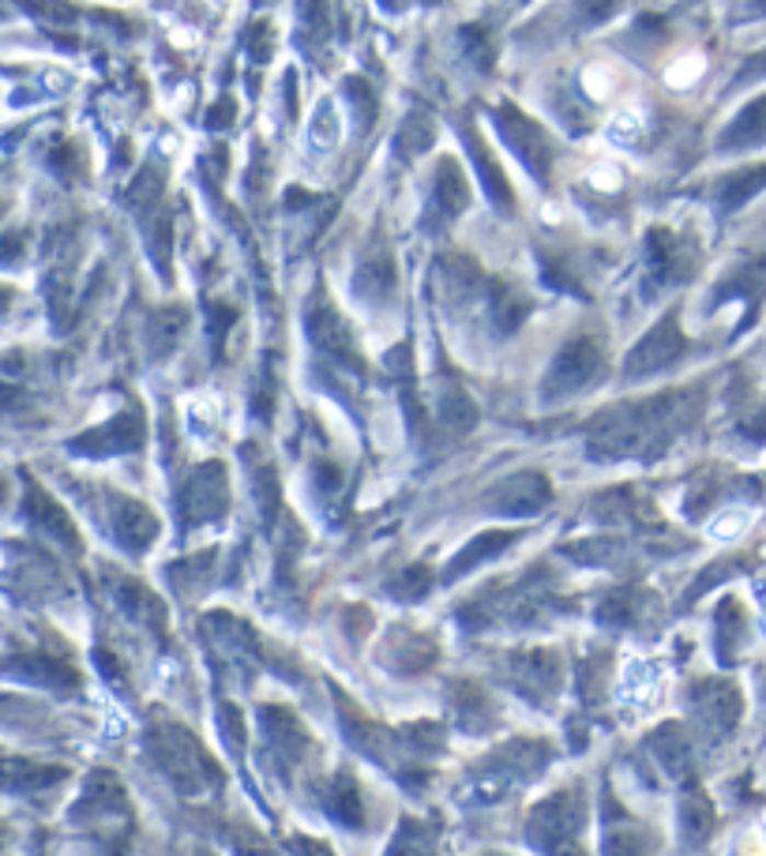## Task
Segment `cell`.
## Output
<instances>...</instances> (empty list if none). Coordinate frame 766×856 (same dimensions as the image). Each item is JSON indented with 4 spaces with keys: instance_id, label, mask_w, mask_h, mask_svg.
Listing matches in <instances>:
<instances>
[{
    "instance_id": "6da1fadb",
    "label": "cell",
    "mask_w": 766,
    "mask_h": 856,
    "mask_svg": "<svg viewBox=\"0 0 766 856\" xmlns=\"http://www.w3.org/2000/svg\"><path fill=\"white\" fill-rule=\"evenodd\" d=\"M702 410V391H665L658 399L609 410L590 425V455L620 458L654 452V444L673 440Z\"/></svg>"
},
{
    "instance_id": "7a4b0ae2",
    "label": "cell",
    "mask_w": 766,
    "mask_h": 856,
    "mask_svg": "<svg viewBox=\"0 0 766 856\" xmlns=\"http://www.w3.org/2000/svg\"><path fill=\"white\" fill-rule=\"evenodd\" d=\"M605 365H609V353H605L602 342L594 334H579L571 339L568 346L557 353L552 361L549 376H545V395L557 399V395H571V391H583L594 379L605 376Z\"/></svg>"
},
{
    "instance_id": "3957f363",
    "label": "cell",
    "mask_w": 766,
    "mask_h": 856,
    "mask_svg": "<svg viewBox=\"0 0 766 856\" xmlns=\"http://www.w3.org/2000/svg\"><path fill=\"white\" fill-rule=\"evenodd\" d=\"M684 353H688V339L681 334V323H676V316L668 312L665 320H658L654 331L642 334L639 346L628 353V365H624V373H628V376L662 373V368L676 365Z\"/></svg>"
},
{
    "instance_id": "277c9868",
    "label": "cell",
    "mask_w": 766,
    "mask_h": 856,
    "mask_svg": "<svg viewBox=\"0 0 766 856\" xmlns=\"http://www.w3.org/2000/svg\"><path fill=\"white\" fill-rule=\"evenodd\" d=\"M496 125H500V132H504L511 151L523 158L526 170H534L545 181V176H549V162H552V144H549V136L541 132V125H534L530 117H523L515 105H500Z\"/></svg>"
},
{
    "instance_id": "5b68a950",
    "label": "cell",
    "mask_w": 766,
    "mask_h": 856,
    "mask_svg": "<svg viewBox=\"0 0 766 856\" xmlns=\"http://www.w3.org/2000/svg\"><path fill=\"white\" fill-rule=\"evenodd\" d=\"M308 334H312V342L328 353V357L342 361V365H350V368H361L354 334H350L346 320L331 308V301H316L308 308Z\"/></svg>"
},
{
    "instance_id": "8992f818",
    "label": "cell",
    "mask_w": 766,
    "mask_h": 856,
    "mask_svg": "<svg viewBox=\"0 0 766 856\" xmlns=\"http://www.w3.org/2000/svg\"><path fill=\"white\" fill-rule=\"evenodd\" d=\"M147 429H144V413L139 410H125L117 413L113 421H105L102 429L87 432V436L76 440V452L83 455H121V452H136L144 444Z\"/></svg>"
},
{
    "instance_id": "52a82bcc",
    "label": "cell",
    "mask_w": 766,
    "mask_h": 856,
    "mask_svg": "<svg viewBox=\"0 0 766 856\" xmlns=\"http://www.w3.org/2000/svg\"><path fill=\"white\" fill-rule=\"evenodd\" d=\"M549 481L541 478L537 470H526V473H515L492 492V507L504 511V515H534L549 504Z\"/></svg>"
},
{
    "instance_id": "ba28073f",
    "label": "cell",
    "mask_w": 766,
    "mask_h": 856,
    "mask_svg": "<svg viewBox=\"0 0 766 856\" xmlns=\"http://www.w3.org/2000/svg\"><path fill=\"white\" fill-rule=\"evenodd\" d=\"M691 249L668 229H650V271L658 282H681L691 275Z\"/></svg>"
},
{
    "instance_id": "9c48e42d",
    "label": "cell",
    "mask_w": 766,
    "mask_h": 856,
    "mask_svg": "<svg viewBox=\"0 0 766 856\" xmlns=\"http://www.w3.org/2000/svg\"><path fill=\"white\" fill-rule=\"evenodd\" d=\"M184 511H188L196 523L222 515L226 511V473H222V466L210 463L188 481V492H184Z\"/></svg>"
},
{
    "instance_id": "30bf717a",
    "label": "cell",
    "mask_w": 766,
    "mask_h": 856,
    "mask_svg": "<svg viewBox=\"0 0 766 856\" xmlns=\"http://www.w3.org/2000/svg\"><path fill=\"white\" fill-rule=\"evenodd\" d=\"M113 529H117L121 545H128L132 552H144L158 534V518L139 500H117L113 504Z\"/></svg>"
},
{
    "instance_id": "8fae6325",
    "label": "cell",
    "mask_w": 766,
    "mask_h": 856,
    "mask_svg": "<svg viewBox=\"0 0 766 856\" xmlns=\"http://www.w3.org/2000/svg\"><path fill=\"white\" fill-rule=\"evenodd\" d=\"M766 139V94L747 102L736 121L721 132V151H741V147H759Z\"/></svg>"
},
{
    "instance_id": "7c38bea8",
    "label": "cell",
    "mask_w": 766,
    "mask_h": 856,
    "mask_svg": "<svg viewBox=\"0 0 766 856\" xmlns=\"http://www.w3.org/2000/svg\"><path fill=\"white\" fill-rule=\"evenodd\" d=\"M466 203H470V181H466V173L459 170L455 158H444V162L436 166V207H439V215L444 218L462 215Z\"/></svg>"
},
{
    "instance_id": "4fadbf2b",
    "label": "cell",
    "mask_w": 766,
    "mask_h": 856,
    "mask_svg": "<svg viewBox=\"0 0 766 856\" xmlns=\"http://www.w3.org/2000/svg\"><path fill=\"white\" fill-rule=\"evenodd\" d=\"M466 147H470V155L478 158L481 184H485V189H489L492 203H496V207H504V210H511V207H515V196H511V184H507V176L500 173V166L492 162V155L485 151V139H481L478 132H470V128H466Z\"/></svg>"
},
{
    "instance_id": "5bb4252c",
    "label": "cell",
    "mask_w": 766,
    "mask_h": 856,
    "mask_svg": "<svg viewBox=\"0 0 766 856\" xmlns=\"http://www.w3.org/2000/svg\"><path fill=\"white\" fill-rule=\"evenodd\" d=\"M763 189H766V166L729 173L725 181L718 184V203H721V210H736L741 203H747L755 192H763Z\"/></svg>"
},
{
    "instance_id": "9a60e30c",
    "label": "cell",
    "mask_w": 766,
    "mask_h": 856,
    "mask_svg": "<svg viewBox=\"0 0 766 856\" xmlns=\"http://www.w3.org/2000/svg\"><path fill=\"white\" fill-rule=\"evenodd\" d=\"M511 541H515V534H500V529H492V534H478V541H470L459 556H455V563H451V571H447V579H455V575H462V571L478 568V563L485 560V556L507 549Z\"/></svg>"
},
{
    "instance_id": "2e32d148",
    "label": "cell",
    "mask_w": 766,
    "mask_h": 856,
    "mask_svg": "<svg viewBox=\"0 0 766 856\" xmlns=\"http://www.w3.org/2000/svg\"><path fill=\"white\" fill-rule=\"evenodd\" d=\"M31 515H34V523H42L46 529H53V534L60 537V541H68V545H76V526H72V518L65 515L53 500L46 497V492H38V489H31Z\"/></svg>"
},
{
    "instance_id": "e0dca14e",
    "label": "cell",
    "mask_w": 766,
    "mask_h": 856,
    "mask_svg": "<svg viewBox=\"0 0 766 856\" xmlns=\"http://www.w3.org/2000/svg\"><path fill=\"white\" fill-rule=\"evenodd\" d=\"M357 286L365 289V294H384V289L395 286V263L387 252H368L365 263H361L357 271Z\"/></svg>"
},
{
    "instance_id": "ac0fdd59",
    "label": "cell",
    "mask_w": 766,
    "mask_h": 856,
    "mask_svg": "<svg viewBox=\"0 0 766 856\" xmlns=\"http://www.w3.org/2000/svg\"><path fill=\"white\" fill-rule=\"evenodd\" d=\"M439 421H444L447 429H455V432H466L473 425V421H478V410H473V402L466 399L459 387H447L444 399H439Z\"/></svg>"
},
{
    "instance_id": "d6986e66",
    "label": "cell",
    "mask_w": 766,
    "mask_h": 856,
    "mask_svg": "<svg viewBox=\"0 0 766 856\" xmlns=\"http://www.w3.org/2000/svg\"><path fill=\"white\" fill-rule=\"evenodd\" d=\"M436 139V128L425 113H413V117L399 132V155L402 158H418L421 151H428V144Z\"/></svg>"
},
{
    "instance_id": "ffe728a7",
    "label": "cell",
    "mask_w": 766,
    "mask_h": 856,
    "mask_svg": "<svg viewBox=\"0 0 766 856\" xmlns=\"http://www.w3.org/2000/svg\"><path fill=\"white\" fill-rule=\"evenodd\" d=\"M492 305H496L500 328H507V331H515L518 323L526 320V312H530V297L515 294V289H496V294H492Z\"/></svg>"
},
{
    "instance_id": "44dd1931",
    "label": "cell",
    "mask_w": 766,
    "mask_h": 856,
    "mask_svg": "<svg viewBox=\"0 0 766 856\" xmlns=\"http://www.w3.org/2000/svg\"><path fill=\"white\" fill-rule=\"evenodd\" d=\"M334 811H339L346 823H361V800H357V789L350 778H342L339 789H334Z\"/></svg>"
},
{
    "instance_id": "7402d4cb",
    "label": "cell",
    "mask_w": 766,
    "mask_h": 856,
    "mask_svg": "<svg viewBox=\"0 0 766 856\" xmlns=\"http://www.w3.org/2000/svg\"><path fill=\"white\" fill-rule=\"evenodd\" d=\"M428 590V571L425 568H410L407 575L395 582V594L399 597H421Z\"/></svg>"
},
{
    "instance_id": "603a6c76",
    "label": "cell",
    "mask_w": 766,
    "mask_h": 856,
    "mask_svg": "<svg viewBox=\"0 0 766 856\" xmlns=\"http://www.w3.org/2000/svg\"><path fill=\"white\" fill-rule=\"evenodd\" d=\"M230 110H233V102H230V99H222V102L215 105V110H210L207 125H210V128H222V125H230V121H233V117H230Z\"/></svg>"
}]
</instances>
